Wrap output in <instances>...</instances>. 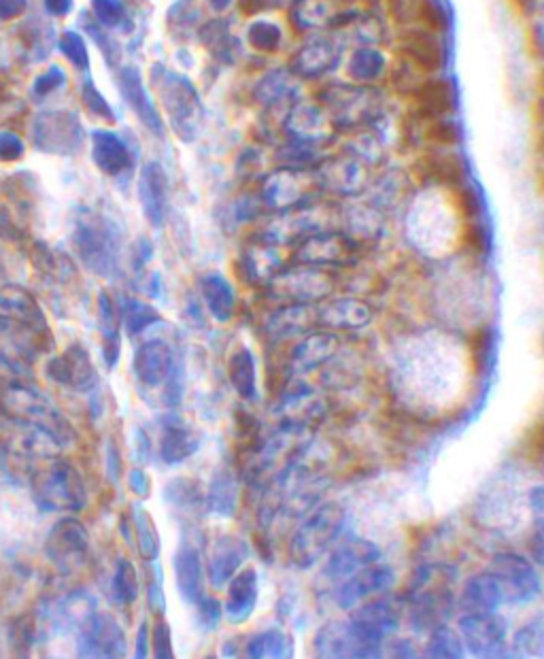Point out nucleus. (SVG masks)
<instances>
[{
    "instance_id": "nucleus-56",
    "label": "nucleus",
    "mask_w": 544,
    "mask_h": 659,
    "mask_svg": "<svg viewBox=\"0 0 544 659\" xmlns=\"http://www.w3.org/2000/svg\"><path fill=\"white\" fill-rule=\"evenodd\" d=\"M202 659H217L215 655H207V657H202Z\"/></svg>"
},
{
    "instance_id": "nucleus-17",
    "label": "nucleus",
    "mask_w": 544,
    "mask_h": 659,
    "mask_svg": "<svg viewBox=\"0 0 544 659\" xmlns=\"http://www.w3.org/2000/svg\"><path fill=\"white\" fill-rule=\"evenodd\" d=\"M372 321V304L357 296H332L317 307L319 328L330 330L334 334L366 330Z\"/></svg>"
},
{
    "instance_id": "nucleus-31",
    "label": "nucleus",
    "mask_w": 544,
    "mask_h": 659,
    "mask_svg": "<svg viewBox=\"0 0 544 659\" xmlns=\"http://www.w3.org/2000/svg\"><path fill=\"white\" fill-rule=\"evenodd\" d=\"M228 379L234 392L247 402H253L260 394L258 360L247 345H238L228 358Z\"/></svg>"
},
{
    "instance_id": "nucleus-26",
    "label": "nucleus",
    "mask_w": 544,
    "mask_h": 659,
    "mask_svg": "<svg viewBox=\"0 0 544 659\" xmlns=\"http://www.w3.org/2000/svg\"><path fill=\"white\" fill-rule=\"evenodd\" d=\"M173 566L181 598L190 604H198L207 596L204 594V566L200 551L190 543H183L175 553Z\"/></svg>"
},
{
    "instance_id": "nucleus-32",
    "label": "nucleus",
    "mask_w": 544,
    "mask_h": 659,
    "mask_svg": "<svg viewBox=\"0 0 544 659\" xmlns=\"http://www.w3.org/2000/svg\"><path fill=\"white\" fill-rule=\"evenodd\" d=\"M79 124L71 115H47L37 126V143L56 154H68L79 145Z\"/></svg>"
},
{
    "instance_id": "nucleus-3",
    "label": "nucleus",
    "mask_w": 544,
    "mask_h": 659,
    "mask_svg": "<svg viewBox=\"0 0 544 659\" xmlns=\"http://www.w3.org/2000/svg\"><path fill=\"white\" fill-rule=\"evenodd\" d=\"M32 498L43 511H81L88 500L85 485L71 462L49 458L32 470Z\"/></svg>"
},
{
    "instance_id": "nucleus-35",
    "label": "nucleus",
    "mask_w": 544,
    "mask_h": 659,
    "mask_svg": "<svg viewBox=\"0 0 544 659\" xmlns=\"http://www.w3.org/2000/svg\"><path fill=\"white\" fill-rule=\"evenodd\" d=\"M330 126L332 122H328V117L317 107H296L287 120V130L292 132L294 141L309 145L328 139Z\"/></svg>"
},
{
    "instance_id": "nucleus-21",
    "label": "nucleus",
    "mask_w": 544,
    "mask_h": 659,
    "mask_svg": "<svg viewBox=\"0 0 544 659\" xmlns=\"http://www.w3.org/2000/svg\"><path fill=\"white\" fill-rule=\"evenodd\" d=\"M134 375L147 387H160L177 375L173 349L162 339L143 343L134 353Z\"/></svg>"
},
{
    "instance_id": "nucleus-50",
    "label": "nucleus",
    "mask_w": 544,
    "mask_h": 659,
    "mask_svg": "<svg viewBox=\"0 0 544 659\" xmlns=\"http://www.w3.org/2000/svg\"><path fill=\"white\" fill-rule=\"evenodd\" d=\"M383 659H421V653L415 649L411 640H394L391 645L385 649L383 647Z\"/></svg>"
},
{
    "instance_id": "nucleus-20",
    "label": "nucleus",
    "mask_w": 544,
    "mask_h": 659,
    "mask_svg": "<svg viewBox=\"0 0 544 659\" xmlns=\"http://www.w3.org/2000/svg\"><path fill=\"white\" fill-rule=\"evenodd\" d=\"M238 266H241V273L247 283L266 287L281 273V268L285 264H283L281 247L270 243L260 234V236H255V239L243 249Z\"/></svg>"
},
{
    "instance_id": "nucleus-45",
    "label": "nucleus",
    "mask_w": 544,
    "mask_h": 659,
    "mask_svg": "<svg viewBox=\"0 0 544 659\" xmlns=\"http://www.w3.org/2000/svg\"><path fill=\"white\" fill-rule=\"evenodd\" d=\"M149 645L153 651V659H175V649H173V632H170V625L164 621H158L153 625V632L149 636Z\"/></svg>"
},
{
    "instance_id": "nucleus-14",
    "label": "nucleus",
    "mask_w": 544,
    "mask_h": 659,
    "mask_svg": "<svg viewBox=\"0 0 544 659\" xmlns=\"http://www.w3.org/2000/svg\"><path fill=\"white\" fill-rule=\"evenodd\" d=\"M394 583H396L394 568L377 562L366 566L360 572H355L347 581L338 583L334 598L343 611H353V608L364 604L366 600L389 594Z\"/></svg>"
},
{
    "instance_id": "nucleus-29",
    "label": "nucleus",
    "mask_w": 544,
    "mask_h": 659,
    "mask_svg": "<svg viewBox=\"0 0 544 659\" xmlns=\"http://www.w3.org/2000/svg\"><path fill=\"white\" fill-rule=\"evenodd\" d=\"M200 294L213 319L228 324L236 315V290L228 277L221 273H207L200 279Z\"/></svg>"
},
{
    "instance_id": "nucleus-16",
    "label": "nucleus",
    "mask_w": 544,
    "mask_h": 659,
    "mask_svg": "<svg viewBox=\"0 0 544 659\" xmlns=\"http://www.w3.org/2000/svg\"><path fill=\"white\" fill-rule=\"evenodd\" d=\"M45 375L75 392L88 394L98 385V370L92 362L90 351L81 343H71L62 356L51 358L45 366Z\"/></svg>"
},
{
    "instance_id": "nucleus-40",
    "label": "nucleus",
    "mask_w": 544,
    "mask_h": 659,
    "mask_svg": "<svg viewBox=\"0 0 544 659\" xmlns=\"http://www.w3.org/2000/svg\"><path fill=\"white\" fill-rule=\"evenodd\" d=\"M166 500L185 513H194L207 504V496L202 494L200 485L192 479H175L170 483L166 487Z\"/></svg>"
},
{
    "instance_id": "nucleus-13",
    "label": "nucleus",
    "mask_w": 544,
    "mask_h": 659,
    "mask_svg": "<svg viewBox=\"0 0 544 659\" xmlns=\"http://www.w3.org/2000/svg\"><path fill=\"white\" fill-rule=\"evenodd\" d=\"M381 562V549L364 536H347L330 549L328 560L323 564V577L334 583H343L355 572L370 564Z\"/></svg>"
},
{
    "instance_id": "nucleus-19",
    "label": "nucleus",
    "mask_w": 544,
    "mask_h": 659,
    "mask_svg": "<svg viewBox=\"0 0 544 659\" xmlns=\"http://www.w3.org/2000/svg\"><path fill=\"white\" fill-rule=\"evenodd\" d=\"M319 328L317 307L309 304H279L264 321V334L272 345L298 341L300 336Z\"/></svg>"
},
{
    "instance_id": "nucleus-28",
    "label": "nucleus",
    "mask_w": 544,
    "mask_h": 659,
    "mask_svg": "<svg viewBox=\"0 0 544 659\" xmlns=\"http://www.w3.org/2000/svg\"><path fill=\"white\" fill-rule=\"evenodd\" d=\"M502 604L504 600L498 583L493 581L487 570L470 577L462 589V594H459V608H462L464 615L496 613Z\"/></svg>"
},
{
    "instance_id": "nucleus-30",
    "label": "nucleus",
    "mask_w": 544,
    "mask_h": 659,
    "mask_svg": "<svg viewBox=\"0 0 544 659\" xmlns=\"http://www.w3.org/2000/svg\"><path fill=\"white\" fill-rule=\"evenodd\" d=\"M343 230L357 247L379 243L383 239V211L374 205L349 207L343 215Z\"/></svg>"
},
{
    "instance_id": "nucleus-1",
    "label": "nucleus",
    "mask_w": 544,
    "mask_h": 659,
    "mask_svg": "<svg viewBox=\"0 0 544 659\" xmlns=\"http://www.w3.org/2000/svg\"><path fill=\"white\" fill-rule=\"evenodd\" d=\"M345 523L347 511L343 504L336 500L319 504L317 509H313L302 519L292 538H289V562L300 570L313 568L330 553L340 536H343Z\"/></svg>"
},
{
    "instance_id": "nucleus-41",
    "label": "nucleus",
    "mask_w": 544,
    "mask_h": 659,
    "mask_svg": "<svg viewBox=\"0 0 544 659\" xmlns=\"http://www.w3.org/2000/svg\"><path fill=\"white\" fill-rule=\"evenodd\" d=\"M122 317H124V324H126L130 334H139L145 328L158 324V321L162 319L156 309L149 307V304H145L141 300H136V298L124 300Z\"/></svg>"
},
{
    "instance_id": "nucleus-11",
    "label": "nucleus",
    "mask_w": 544,
    "mask_h": 659,
    "mask_svg": "<svg viewBox=\"0 0 544 659\" xmlns=\"http://www.w3.org/2000/svg\"><path fill=\"white\" fill-rule=\"evenodd\" d=\"M79 653L85 659H124L128 636L115 617L107 613H88L81 621Z\"/></svg>"
},
{
    "instance_id": "nucleus-10",
    "label": "nucleus",
    "mask_w": 544,
    "mask_h": 659,
    "mask_svg": "<svg viewBox=\"0 0 544 659\" xmlns=\"http://www.w3.org/2000/svg\"><path fill=\"white\" fill-rule=\"evenodd\" d=\"M357 251L360 247L343 230L326 228L309 234L294 247V264L338 270L349 266Z\"/></svg>"
},
{
    "instance_id": "nucleus-53",
    "label": "nucleus",
    "mask_w": 544,
    "mask_h": 659,
    "mask_svg": "<svg viewBox=\"0 0 544 659\" xmlns=\"http://www.w3.org/2000/svg\"><path fill=\"white\" fill-rule=\"evenodd\" d=\"M128 485L132 492L139 496V498H147L149 492H151V483H149V477L145 475V472L141 468H134L130 475H128Z\"/></svg>"
},
{
    "instance_id": "nucleus-39",
    "label": "nucleus",
    "mask_w": 544,
    "mask_h": 659,
    "mask_svg": "<svg viewBox=\"0 0 544 659\" xmlns=\"http://www.w3.org/2000/svg\"><path fill=\"white\" fill-rule=\"evenodd\" d=\"M132 523L136 532V547H139L141 557L147 562H156L160 555V534L156 528V521L151 519V515L143 509V506L136 504L132 509Z\"/></svg>"
},
{
    "instance_id": "nucleus-15",
    "label": "nucleus",
    "mask_w": 544,
    "mask_h": 659,
    "mask_svg": "<svg viewBox=\"0 0 544 659\" xmlns=\"http://www.w3.org/2000/svg\"><path fill=\"white\" fill-rule=\"evenodd\" d=\"M88 549V530L83 528L81 521L73 517L60 519L56 526L49 530L45 540V553L49 562L64 572L77 568L85 560V555H88Z\"/></svg>"
},
{
    "instance_id": "nucleus-27",
    "label": "nucleus",
    "mask_w": 544,
    "mask_h": 659,
    "mask_svg": "<svg viewBox=\"0 0 544 659\" xmlns=\"http://www.w3.org/2000/svg\"><path fill=\"white\" fill-rule=\"evenodd\" d=\"M200 434L177 417H168L160 434V458L166 464H181L198 451Z\"/></svg>"
},
{
    "instance_id": "nucleus-22",
    "label": "nucleus",
    "mask_w": 544,
    "mask_h": 659,
    "mask_svg": "<svg viewBox=\"0 0 544 659\" xmlns=\"http://www.w3.org/2000/svg\"><path fill=\"white\" fill-rule=\"evenodd\" d=\"M249 557V545L241 536L221 534L215 538L209 553V581L213 587H224L243 568Z\"/></svg>"
},
{
    "instance_id": "nucleus-2",
    "label": "nucleus",
    "mask_w": 544,
    "mask_h": 659,
    "mask_svg": "<svg viewBox=\"0 0 544 659\" xmlns=\"http://www.w3.org/2000/svg\"><path fill=\"white\" fill-rule=\"evenodd\" d=\"M0 415L37 428L49 441L58 445L73 443L75 430L56 407L43 394L30 390L26 385H3L0 387Z\"/></svg>"
},
{
    "instance_id": "nucleus-34",
    "label": "nucleus",
    "mask_w": 544,
    "mask_h": 659,
    "mask_svg": "<svg viewBox=\"0 0 544 659\" xmlns=\"http://www.w3.org/2000/svg\"><path fill=\"white\" fill-rule=\"evenodd\" d=\"M98 319L102 336V356H105L107 366L113 368L119 360V351H122V336H119L122 311H119L117 302L107 292H100L98 296Z\"/></svg>"
},
{
    "instance_id": "nucleus-55",
    "label": "nucleus",
    "mask_w": 544,
    "mask_h": 659,
    "mask_svg": "<svg viewBox=\"0 0 544 659\" xmlns=\"http://www.w3.org/2000/svg\"><path fill=\"white\" fill-rule=\"evenodd\" d=\"M107 462H109V475H111V479L117 481L119 472H122V460H119V453L115 451L113 445H109V458H107Z\"/></svg>"
},
{
    "instance_id": "nucleus-42",
    "label": "nucleus",
    "mask_w": 544,
    "mask_h": 659,
    "mask_svg": "<svg viewBox=\"0 0 544 659\" xmlns=\"http://www.w3.org/2000/svg\"><path fill=\"white\" fill-rule=\"evenodd\" d=\"M113 594L117 602L132 604L139 598V579H136V570L128 560H119L115 577H113Z\"/></svg>"
},
{
    "instance_id": "nucleus-6",
    "label": "nucleus",
    "mask_w": 544,
    "mask_h": 659,
    "mask_svg": "<svg viewBox=\"0 0 544 659\" xmlns=\"http://www.w3.org/2000/svg\"><path fill=\"white\" fill-rule=\"evenodd\" d=\"M73 243L81 262L94 275L109 277L113 273L117 264V236L105 219L83 213L77 222Z\"/></svg>"
},
{
    "instance_id": "nucleus-5",
    "label": "nucleus",
    "mask_w": 544,
    "mask_h": 659,
    "mask_svg": "<svg viewBox=\"0 0 544 659\" xmlns=\"http://www.w3.org/2000/svg\"><path fill=\"white\" fill-rule=\"evenodd\" d=\"M326 415V400L306 377H289L279 390L272 417L283 434H298Z\"/></svg>"
},
{
    "instance_id": "nucleus-48",
    "label": "nucleus",
    "mask_w": 544,
    "mask_h": 659,
    "mask_svg": "<svg viewBox=\"0 0 544 659\" xmlns=\"http://www.w3.org/2000/svg\"><path fill=\"white\" fill-rule=\"evenodd\" d=\"M527 506H530L532 521H534V534L544 538V483L534 485L527 494Z\"/></svg>"
},
{
    "instance_id": "nucleus-36",
    "label": "nucleus",
    "mask_w": 544,
    "mask_h": 659,
    "mask_svg": "<svg viewBox=\"0 0 544 659\" xmlns=\"http://www.w3.org/2000/svg\"><path fill=\"white\" fill-rule=\"evenodd\" d=\"M94 160L100 171L109 175L122 173L130 164V154L126 145L109 132H96L94 134Z\"/></svg>"
},
{
    "instance_id": "nucleus-18",
    "label": "nucleus",
    "mask_w": 544,
    "mask_h": 659,
    "mask_svg": "<svg viewBox=\"0 0 544 659\" xmlns=\"http://www.w3.org/2000/svg\"><path fill=\"white\" fill-rule=\"evenodd\" d=\"M383 649H368L355 636L349 621H330L323 625L313 640L315 659H362L377 657Z\"/></svg>"
},
{
    "instance_id": "nucleus-54",
    "label": "nucleus",
    "mask_w": 544,
    "mask_h": 659,
    "mask_svg": "<svg viewBox=\"0 0 544 659\" xmlns=\"http://www.w3.org/2000/svg\"><path fill=\"white\" fill-rule=\"evenodd\" d=\"M147 653H149V628L147 623H143L139 634H136V649L132 659H147Z\"/></svg>"
},
{
    "instance_id": "nucleus-9",
    "label": "nucleus",
    "mask_w": 544,
    "mask_h": 659,
    "mask_svg": "<svg viewBox=\"0 0 544 659\" xmlns=\"http://www.w3.org/2000/svg\"><path fill=\"white\" fill-rule=\"evenodd\" d=\"M402 613L387 594L366 600L351 611L349 625L368 649H383L385 640L400 628Z\"/></svg>"
},
{
    "instance_id": "nucleus-43",
    "label": "nucleus",
    "mask_w": 544,
    "mask_h": 659,
    "mask_svg": "<svg viewBox=\"0 0 544 659\" xmlns=\"http://www.w3.org/2000/svg\"><path fill=\"white\" fill-rule=\"evenodd\" d=\"M513 651L517 655H519V651H523L525 655H534V657L544 655V619H532L530 623L523 625L515 636Z\"/></svg>"
},
{
    "instance_id": "nucleus-23",
    "label": "nucleus",
    "mask_w": 544,
    "mask_h": 659,
    "mask_svg": "<svg viewBox=\"0 0 544 659\" xmlns=\"http://www.w3.org/2000/svg\"><path fill=\"white\" fill-rule=\"evenodd\" d=\"M260 596V579L255 568H241L228 583L224 615L230 623L241 625L251 619Z\"/></svg>"
},
{
    "instance_id": "nucleus-8",
    "label": "nucleus",
    "mask_w": 544,
    "mask_h": 659,
    "mask_svg": "<svg viewBox=\"0 0 544 659\" xmlns=\"http://www.w3.org/2000/svg\"><path fill=\"white\" fill-rule=\"evenodd\" d=\"M459 638L476 659H515L517 653L508 645L506 623L496 613L464 615L459 619Z\"/></svg>"
},
{
    "instance_id": "nucleus-46",
    "label": "nucleus",
    "mask_w": 544,
    "mask_h": 659,
    "mask_svg": "<svg viewBox=\"0 0 544 659\" xmlns=\"http://www.w3.org/2000/svg\"><path fill=\"white\" fill-rule=\"evenodd\" d=\"M451 100H453L451 90L440 86V83H434V86L421 90V105H423V109H430L432 115L451 111Z\"/></svg>"
},
{
    "instance_id": "nucleus-51",
    "label": "nucleus",
    "mask_w": 544,
    "mask_h": 659,
    "mask_svg": "<svg viewBox=\"0 0 544 659\" xmlns=\"http://www.w3.org/2000/svg\"><path fill=\"white\" fill-rule=\"evenodd\" d=\"M243 659H266V638L264 632L253 634L243 645Z\"/></svg>"
},
{
    "instance_id": "nucleus-44",
    "label": "nucleus",
    "mask_w": 544,
    "mask_h": 659,
    "mask_svg": "<svg viewBox=\"0 0 544 659\" xmlns=\"http://www.w3.org/2000/svg\"><path fill=\"white\" fill-rule=\"evenodd\" d=\"M266 659H294V638L283 630H266Z\"/></svg>"
},
{
    "instance_id": "nucleus-24",
    "label": "nucleus",
    "mask_w": 544,
    "mask_h": 659,
    "mask_svg": "<svg viewBox=\"0 0 544 659\" xmlns=\"http://www.w3.org/2000/svg\"><path fill=\"white\" fill-rule=\"evenodd\" d=\"M306 198L309 192L302 181V171H289V168L272 175L262 188V205L277 213L302 207Z\"/></svg>"
},
{
    "instance_id": "nucleus-33",
    "label": "nucleus",
    "mask_w": 544,
    "mask_h": 659,
    "mask_svg": "<svg viewBox=\"0 0 544 659\" xmlns=\"http://www.w3.org/2000/svg\"><path fill=\"white\" fill-rule=\"evenodd\" d=\"M141 192V205L145 211V217L149 219L151 226H162L166 217L168 207V196H166V175L158 164L145 166L139 183Z\"/></svg>"
},
{
    "instance_id": "nucleus-12",
    "label": "nucleus",
    "mask_w": 544,
    "mask_h": 659,
    "mask_svg": "<svg viewBox=\"0 0 544 659\" xmlns=\"http://www.w3.org/2000/svg\"><path fill=\"white\" fill-rule=\"evenodd\" d=\"M340 351V336L315 328L313 332L300 336V339L289 347L285 358V379L289 377H306L326 366L336 353Z\"/></svg>"
},
{
    "instance_id": "nucleus-37",
    "label": "nucleus",
    "mask_w": 544,
    "mask_h": 659,
    "mask_svg": "<svg viewBox=\"0 0 544 659\" xmlns=\"http://www.w3.org/2000/svg\"><path fill=\"white\" fill-rule=\"evenodd\" d=\"M207 506L211 513H217L221 517H232L236 513L238 485L230 470H219L213 477L207 494Z\"/></svg>"
},
{
    "instance_id": "nucleus-49",
    "label": "nucleus",
    "mask_w": 544,
    "mask_h": 659,
    "mask_svg": "<svg viewBox=\"0 0 544 659\" xmlns=\"http://www.w3.org/2000/svg\"><path fill=\"white\" fill-rule=\"evenodd\" d=\"M149 604L158 615H162L166 611V598H164V587H162V570H160L158 564H156V572L151 574V581H149Z\"/></svg>"
},
{
    "instance_id": "nucleus-52",
    "label": "nucleus",
    "mask_w": 544,
    "mask_h": 659,
    "mask_svg": "<svg viewBox=\"0 0 544 659\" xmlns=\"http://www.w3.org/2000/svg\"><path fill=\"white\" fill-rule=\"evenodd\" d=\"M24 154V147L20 139H15L13 134H0V158L3 160H17Z\"/></svg>"
},
{
    "instance_id": "nucleus-25",
    "label": "nucleus",
    "mask_w": 544,
    "mask_h": 659,
    "mask_svg": "<svg viewBox=\"0 0 544 659\" xmlns=\"http://www.w3.org/2000/svg\"><path fill=\"white\" fill-rule=\"evenodd\" d=\"M321 185L340 196H357L366 190V171L357 158H330L326 164H321Z\"/></svg>"
},
{
    "instance_id": "nucleus-47",
    "label": "nucleus",
    "mask_w": 544,
    "mask_h": 659,
    "mask_svg": "<svg viewBox=\"0 0 544 659\" xmlns=\"http://www.w3.org/2000/svg\"><path fill=\"white\" fill-rule=\"evenodd\" d=\"M196 606H198V619L202 623V628L217 630L221 617H224V606H221V602L217 598L204 596Z\"/></svg>"
},
{
    "instance_id": "nucleus-4",
    "label": "nucleus",
    "mask_w": 544,
    "mask_h": 659,
    "mask_svg": "<svg viewBox=\"0 0 544 659\" xmlns=\"http://www.w3.org/2000/svg\"><path fill=\"white\" fill-rule=\"evenodd\" d=\"M334 270L315 268L304 264L283 266L281 273L272 279L264 290L272 294L279 304H315L334 296Z\"/></svg>"
},
{
    "instance_id": "nucleus-38",
    "label": "nucleus",
    "mask_w": 544,
    "mask_h": 659,
    "mask_svg": "<svg viewBox=\"0 0 544 659\" xmlns=\"http://www.w3.org/2000/svg\"><path fill=\"white\" fill-rule=\"evenodd\" d=\"M421 659H466V647L453 628L440 623L432 630Z\"/></svg>"
},
{
    "instance_id": "nucleus-7",
    "label": "nucleus",
    "mask_w": 544,
    "mask_h": 659,
    "mask_svg": "<svg viewBox=\"0 0 544 659\" xmlns=\"http://www.w3.org/2000/svg\"><path fill=\"white\" fill-rule=\"evenodd\" d=\"M498 583L504 604H527L540 596L542 579L536 566L517 553H498L487 570Z\"/></svg>"
}]
</instances>
